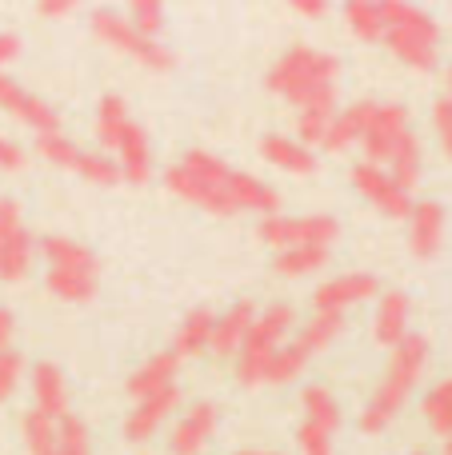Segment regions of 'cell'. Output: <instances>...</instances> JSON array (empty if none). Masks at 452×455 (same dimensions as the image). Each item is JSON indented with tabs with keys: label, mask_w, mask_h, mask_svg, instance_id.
I'll use <instances>...</instances> for the list:
<instances>
[{
	"label": "cell",
	"mask_w": 452,
	"mask_h": 455,
	"mask_svg": "<svg viewBox=\"0 0 452 455\" xmlns=\"http://www.w3.org/2000/svg\"><path fill=\"white\" fill-rule=\"evenodd\" d=\"M253 320H256V304H253V299H237L229 312L213 320V339H208V352L221 355V360L237 355L240 344H245V336H248V328H253Z\"/></svg>",
	"instance_id": "obj_15"
},
{
	"label": "cell",
	"mask_w": 452,
	"mask_h": 455,
	"mask_svg": "<svg viewBox=\"0 0 452 455\" xmlns=\"http://www.w3.org/2000/svg\"><path fill=\"white\" fill-rule=\"evenodd\" d=\"M445 455H452V435H448V440H445Z\"/></svg>",
	"instance_id": "obj_51"
},
{
	"label": "cell",
	"mask_w": 452,
	"mask_h": 455,
	"mask_svg": "<svg viewBox=\"0 0 452 455\" xmlns=\"http://www.w3.org/2000/svg\"><path fill=\"white\" fill-rule=\"evenodd\" d=\"M261 156L269 160V164H277V168H285V172H293V176L317 172V156H312V148H304V144L293 140V136H280V132L264 136V140H261Z\"/></svg>",
	"instance_id": "obj_24"
},
{
	"label": "cell",
	"mask_w": 452,
	"mask_h": 455,
	"mask_svg": "<svg viewBox=\"0 0 452 455\" xmlns=\"http://www.w3.org/2000/svg\"><path fill=\"white\" fill-rule=\"evenodd\" d=\"M445 243V208L437 200H421L408 212V248L416 259H432Z\"/></svg>",
	"instance_id": "obj_14"
},
{
	"label": "cell",
	"mask_w": 452,
	"mask_h": 455,
	"mask_svg": "<svg viewBox=\"0 0 452 455\" xmlns=\"http://www.w3.org/2000/svg\"><path fill=\"white\" fill-rule=\"evenodd\" d=\"M117 168H120V180H133V184H149L152 176V152H149V136H144V128L136 124L133 116H128V124L120 128L117 136Z\"/></svg>",
	"instance_id": "obj_13"
},
{
	"label": "cell",
	"mask_w": 452,
	"mask_h": 455,
	"mask_svg": "<svg viewBox=\"0 0 452 455\" xmlns=\"http://www.w3.org/2000/svg\"><path fill=\"white\" fill-rule=\"evenodd\" d=\"M216 427V403L200 400L189 408V416L173 427V455H200Z\"/></svg>",
	"instance_id": "obj_22"
},
{
	"label": "cell",
	"mask_w": 452,
	"mask_h": 455,
	"mask_svg": "<svg viewBox=\"0 0 452 455\" xmlns=\"http://www.w3.org/2000/svg\"><path fill=\"white\" fill-rule=\"evenodd\" d=\"M293 12L309 16V20H320V16H328V4H325V0H296Z\"/></svg>",
	"instance_id": "obj_47"
},
{
	"label": "cell",
	"mask_w": 452,
	"mask_h": 455,
	"mask_svg": "<svg viewBox=\"0 0 452 455\" xmlns=\"http://www.w3.org/2000/svg\"><path fill=\"white\" fill-rule=\"evenodd\" d=\"M408 312H413V304H408L405 291H384V296L376 299V315H373L376 344L397 347L400 339L408 336Z\"/></svg>",
	"instance_id": "obj_23"
},
{
	"label": "cell",
	"mask_w": 452,
	"mask_h": 455,
	"mask_svg": "<svg viewBox=\"0 0 452 455\" xmlns=\"http://www.w3.org/2000/svg\"><path fill=\"white\" fill-rule=\"evenodd\" d=\"M16 56H20V36H12V32H0V72H4V64H12Z\"/></svg>",
	"instance_id": "obj_45"
},
{
	"label": "cell",
	"mask_w": 452,
	"mask_h": 455,
	"mask_svg": "<svg viewBox=\"0 0 452 455\" xmlns=\"http://www.w3.org/2000/svg\"><path fill=\"white\" fill-rule=\"evenodd\" d=\"M165 188L173 192V196H181V200H189V204L213 212V216H237L240 212V208L229 200V192L216 188V184H208V180H200V176H192L189 168H181V164L165 168Z\"/></svg>",
	"instance_id": "obj_11"
},
{
	"label": "cell",
	"mask_w": 452,
	"mask_h": 455,
	"mask_svg": "<svg viewBox=\"0 0 452 455\" xmlns=\"http://www.w3.org/2000/svg\"><path fill=\"white\" fill-rule=\"evenodd\" d=\"M20 376H24V355L16 352V347H8V352L0 355V403L20 387Z\"/></svg>",
	"instance_id": "obj_41"
},
{
	"label": "cell",
	"mask_w": 452,
	"mask_h": 455,
	"mask_svg": "<svg viewBox=\"0 0 452 455\" xmlns=\"http://www.w3.org/2000/svg\"><path fill=\"white\" fill-rule=\"evenodd\" d=\"M176 368H181V360H176L173 352L149 355V360L128 376V395H133V400H149V395H160V392H168V387H176Z\"/></svg>",
	"instance_id": "obj_20"
},
{
	"label": "cell",
	"mask_w": 452,
	"mask_h": 455,
	"mask_svg": "<svg viewBox=\"0 0 452 455\" xmlns=\"http://www.w3.org/2000/svg\"><path fill=\"white\" fill-rule=\"evenodd\" d=\"M328 264V248H288V251H277L272 267L280 275H312Z\"/></svg>",
	"instance_id": "obj_33"
},
{
	"label": "cell",
	"mask_w": 452,
	"mask_h": 455,
	"mask_svg": "<svg viewBox=\"0 0 452 455\" xmlns=\"http://www.w3.org/2000/svg\"><path fill=\"white\" fill-rule=\"evenodd\" d=\"M28 164V156H24V148L16 140H4L0 136V172H20V168Z\"/></svg>",
	"instance_id": "obj_44"
},
{
	"label": "cell",
	"mask_w": 452,
	"mask_h": 455,
	"mask_svg": "<svg viewBox=\"0 0 452 455\" xmlns=\"http://www.w3.org/2000/svg\"><path fill=\"white\" fill-rule=\"evenodd\" d=\"M301 400H304V419H309V424H317V427H325V432L333 435L336 424H341V408H336V395L328 392L325 384H309Z\"/></svg>",
	"instance_id": "obj_28"
},
{
	"label": "cell",
	"mask_w": 452,
	"mask_h": 455,
	"mask_svg": "<svg viewBox=\"0 0 452 455\" xmlns=\"http://www.w3.org/2000/svg\"><path fill=\"white\" fill-rule=\"evenodd\" d=\"M128 24H133L141 36H149V40H160V28H165V8L157 4V0H136L133 8H128V16H125Z\"/></svg>",
	"instance_id": "obj_39"
},
{
	"label": "cell",
	"mask_w": 452,
	"mask_h": 455,
	"mask_svg": "<svg viewBox=\"0 0 452 455\" xmlns=\"http://www.w3.org/2000/svg\"><path fill=\"white\" fill-rule=\"evenodd\" d=\"M421 411H424V419H429V427L437 435H452V376L448 379H440L437 387H432L429 395H424V403H421Z\"/></svg>",
	"instance_id": "obj_32"
},
{
	"label": "cell",
	"mask_w": 452,
	"mask_h": 455,
	"mask_svg": "<svg viewBox=\"0 0 452 455\" xmlns=\"http://www.w3.org/2000/svg\"><path fill=\"white\" fill-rule=\"evenodd\" d=\"M213 320H216V312H208V307L189 312V315H184V323L176 328L173 347H168V352H173L176 360H192V355L208 352V339H213Z\"/></svg>",
	"instance_id": "obj_25"
},
{
	"label": "cell",
	"mask_w": 452,
	"mask_h": 455,
	"mask_svg": "<svg viewBox=\"0 0 452 455\" xmlns=\"http://www.w3.org/2000/svg\"><path fill=\"white\" fill-rule=\"evenodd\" d=\"M381 12H384V40L397 52V60H405L408 68L429 72L437 64V40H440L437 20L429 12H421V8L405 4V0H384Z\"/></svg>",
	"instance_id": "obj_3"
},
{
	"label": "cell",
	"mask_w": 452,
	"mask_h": 455,
	"mask_svg": "<svg viewBox=\"0 0 452 455\" xmlns=\"http://www.w3.org/2000/svg\"><path fill=\"white\" fill-rule=\"evenodd\" d=\"M328 120H333V112L301 108V116H296V136H301V144H304V148H317V144H325Z\"/></svg>",
	"instance_id": "obj_40"
},
{
	"label": "cell",
	"mask_w": 452,
	"mask_h": 455,
	"mask_svg": "<svg viewBox=\"0 0 452 455\" xmlns=\"http://www.w3.org/2000/svg\"><path fill=\"white\" fill-rule=\"evenodd\" d=\"M344 24H349V32L360 40H384V12H381V4H373V0L344 4Z\"/></svg>",
	"instance_id": "obj_31"
},
{
	"label": "cell",
	"mask_w": 452,
	"mask_h": 455,
	"mask_svg": "<svg viewBox=\"0 0 452 455\" xmlns=\"http://www.w3.org/2000/svg\"><path fill=\"white\" fill-rule=\"evenodd\" d=\"M336 56L317 52V48H288L277 64L269 68V92L280 100H293L296 108H317L333 112L336 108Z\"/></svg>",
	"instance_id": "obj_1"
},
{
	"label": "cell",
	"mask_w": 452,
	"mask_h": 455,
	"mask_svg": "<svg viewBox=\"0 0 452 455\" xmlns=\"http://www.w3.org/2000/svg\"><path fill=\"white\" fill-rule=\"evenodd\" d=\"M36 156H44L48 164H56V168H69V172H77L85 148H77L69 136L56 132V136H36Z\"/></svg>",
	"instance_id": "obj_37"
},
{
	"label": "cell",
	"mask_w": 452,
	"mask_h": 455,
	"mask_svg": "<svg viewBox=\"0 0 452 455\" xmlns=\"http://www.w3.org/2000/svg\"><path fill=\"white\" fill-rule=\"evenodd\" d=\"M432 124H437L440 148H445V156L452 160V104H448V100H437V104H432Z\"/></svg>",
	"instance_id": "obj_43"
},
{
	"label": "cell",
	"mask_w": 452,
	"mask_h": 455,
	"mask_svg": "<svg viewBox=\"0 0 452 455\" xmlns=\"http://www.w3.org/2000/svg\"><path fill=\"white\" fill-rule=\"evenodd\" d=\"M312 360V347L304 344L301 336L293 339V344H280L277 355L269 360V371H264V384H288V379H296L304 371V363Z\"/></svg>",
	"instance_id": "obj_27"
},
{
	"label": "cell",
	"mask_w": 452,
	"mask_h": 455,
	"mask_svg": "<svg viewBox=\"0 0 452 455\" xmlns=\"http://www.w3.org/2000/svg\"><path fill=\"white\" fill-rule=\"evenodd\" d=\"M237 455H280V451H237Z\"/></svg>",
	"instance_id": "obj_49"
},
{
	"label": "cell",
	"mask_w": 452,
	"mask_h": 455,
	"mask_svg": "<svg viewBox=\"0 0 452 455\" xmlns=\"http://www.w3.org/2000/svg\"><path fill=\"white\" fill-rule=\"evenodd\" d=\"M341 224L333 216H264L256 235H261L269 248L288 251V248H328L336 240Z\"/></svg>",
	"instance_id": "obj_5"
},
{
	"label": "cell",
	"mask_w": 452,
	"mask_h": 455,
	"mask_svg": "<svg viewBox=\"0 0 452 455\" xmlns=\"http://www.w3.org/2000/svg\"><path fill=\"white\" fill-rule=\"evenodd\" d=\"M0 108H4L8 116H16L20 124H28L36 136L61 132V116H56V108H48L36 92H24V88L16 84L12 76H4V72H0Z\"/></svg>",
	"instance_id": "obj_10"
},
{
	"label": "cell",
	"mask_w": 452,
	"mask_h": 455,
	"mask_svg": "<svg viewBox=\"0 0 452 455\" xmlns=\"http://www.w3.org/2000/svg\"><path fill=\"white\" fill-rule=\"evenodd\" d=\"M341 328H344V312H317L301 328V339L312 347V355H317L320 347H328L336 336H341Z\"/></svg>",
	"instance_id": "obj_36"
},
{
	"label": "cell",
	"mask_w": 452,
	"mask_h": 455,
	"mask_svg": "<svg viewBox=\"0 0 452 455\" xmlns=\"http://www.w3.org/2000/svg\"><path fill=\"white\" fill-rule=\"evenodd\" d=\"M408 132H413V128H408V112L400 108V104H376L373 124H368V132H365V164L384 168L397 156V148L405 144Z\"/></svg>",
	"instance_id": "obj_9"
},
{
	"label": "cell",
	"mask_w": 452,
	"mask_h": 455,
	"mask_svg": "<svg viewBox=\"0 0 452 455\" xmlns=\"http://www.w3.org/2000/svg\"><path fill=\"white\" fill-rule=\"evenodd\" d=\"M56 455H93V440L80 416H61L56 419Z\"/></svg>",
	"instance_id": "obj_34"
},
{
	"label": "cell",
	"mask_w": 452,
	"mask_h": 455,
	"mask_svg": "<svg viewBox=\"0 0 452 455\" xmlns=\"http://www.w3.org/2000/svg\"><path fill=\"white\" fill-rule=\"evenodd\" d=\"M72 12H77L72 0H44L40 4V16H48V20H61V16H72Z\"/></svg>",
	"instance_id": "obj_46"
},
{
	"label": "cell",
	"mask_w": 452,
	"mask_h": 455,
	"mask_svg": "<svg viewBox=\"0 0 452 455\" xmlns=\"http://www.w3.org/2000/svg\"><path fill=\"white\" fill-rule=\"evenodd\" d=\"M32 256H36V240L20 220V204L0 196V280L16 283L28 275Z\"/></svg>",
	"instance_id": "obj_7"
},
{
	"label": "cell",
	"mask_w": 452,
	"mask_h": 455,
	"mask_svg": "<svg viewBox=\"0 0 452 455\" xmlns=\"http://www.w3.org/2000/svg\"><path fill=\"white\" fill-rule=\"evenodd\" d=\"M445 100L452 104V68H448V96H445Z\"/></svg>",
	"instance_id": "obj_50"
},
{
	"label": "cell",
	"mask_w": 452,
	"mask_h": 455,
	"mask_svg": "<svg viewBox=\"0 0 452 455\" xmlns=\"http://www.w3.org/2000/svg\"><path fill=\"white\" fill-rule=\"evenodd\" d=\"M125 124H128L125 100L117 92L101 96V104H96V140H101V148H117V136Z\"/></svg>",
	"instance_id": "obj_29"
},
{
	"label": "cell",
	"mask_w": 452,
	"mask_h": 455,
	"mask_svg": "<svg viewBox=\"0 0 452 455\" xmlns=\"http://www.w3.org/2000/svg\"><path fill=\"white\" fill-rule=\"evenodd\" d=\"M224 192H229V200L240 208V212H261V216H277L280 212V192L272 188V184L256 180V176L240 172V168H232L229 180H224Z\"/></svg>",
	"instance_id": "obj_19"
},
{
	"label": "cell",
	"mask_w": 452,
	"mask_h": 455,
	"mask_svg": "<svg viewBox=\"0 0 452 455\" xmlns=\"http://www.w3.org/2000/svg\"><path fill=\"white\" fill-rule=\"evenodd\" d=\"M176 403H181V387H168V392H160V395L136 400V403H133V411L125 416V435H128L133 443H144L160 424H165L168 416H173Z\"/></svg>",
	"instance_id": "obj_16"
},
{
	"label": "cell",
	"mask_w": 452,
	"mask_h": 455,
	"mask_svg": "<svg viewBox=\"0 0 452 455\" xmlns=\"http://www.w3.org/2000/svg\"><path fill=\"white\" fill-rule=\"evenodd\" d=\"M32 408L36 411H44L48 419H61V416H69V379H64V371L56 368V363H48V360H40L36 368H32Z\"/></svg>",
	"instance_id": "obj_18"
},
{
	"label": "cell",
	"mask_w": 452,
	"mask_h": 455,
	"mask_svg": "<svg viewBox=\"0 0 452 455\" xmlns=\"http://www.w3.org/2000/svg\"><path fill=\"white\" fill-rule=\"evenodd\" d=\"M296 443H301V455H333V435L309 419L296 427Z\"/></svg>",
	"instance_id": "obj_42"
},
{
	"label": "cell",
	"mask_w": 452,
	"mask_h": 455,
	"mask_svg": "<svg viewBox=\"0 0 452 455\" xmlns=\"http://www.w3.org/2000/svg\"><path fill=\"white\" fill-rule=\"evenodd\" d=\"M373 112H376V100H357V104H349V108L333 112L320 148L325 152H344V148H352L357 140H365L368 124H373Z\"/></svg>",
	"instance_id": "obj_17"
},
{
	"label": "cell",
	"mask_w": 452,
	"mask_h": 455,
	"mask_svg": "<svg viewBox=\"0 0 452 455\" xmlns=\"http://www.w3.org/2000/svg\"><path fill=\"white\" fill-rule=\"evenodd\" d=\"M93 32L104 40V44L117 48V52H125V56H133V60H141L144 68H157V72H168V68H173V52H168L160 40L141 36V32H136L120 12H109V8H104V12H93Z\"/></svg>",
	"instance_id": "obj_6"
},
{
	"label": "cell",
	"mask_w": 452,
	"mask_h": 455,
	"mask_svg": "<svg viewBox=\"0 0 452 455\" xmlns=\"http://www.w3.org/2000/svg\"><path fill=\"white\" fill-rule=\"evenodd\" d=\"M24 443H28V455H56V419L32 408L24 416Z\"/></svg>",
	"instance_id": "obj_35"
},
{
	"label": "cell",
	"mask_w": 452,
	"mask_h": 455,
	"mask_svg": "<svg viewBox=\"0 0 452 455\" xmlns=\"http://www.w3.org/2000/svg\"><path fill=\"white\" fill-rule=\"evenodd\" d=\"M424 363H429V339L416 336V331H408V336L392 347L389 371H384V379L376 384L373 400H368L365 411H360V432L376 435V432H384V427L397 419V411L405 408L408 392H413L416 379H421Z\"/></svg>",
	"instance_id": "obj_2"
},
{
	"label": "cell",
	"mask_w": 452,
	"mask_h": 455,
	"mask_svg": "<svg viewBox=\"0 0 452 455\" xmlns=\"http://www.w3.org/2000/svg\"><path fill=\"white\" fill-rule=\"evenodd\" d=\"M40 256H44L48 267H56V272H80V275L101 272L96 251L85 248L80 240H69V235H44V240H40Z\"/></svg>",
	"instance_id": "obj_21"
},
{
	"label": "cell",
	"mask_w": 452,
	"mask_h": 455,
	"mask_svg": "<svg viewBox=\"0 0 452 455\" xmlns=\"http://www.w3.org/2000/svg\"><path fill=\"white\" fill-rule=\"evenodd\" d=\"M12 312H8V307H0V355L8 352V347H12Z\"/></svg>",
	"instance_id": "obj_48"
},
{
	"label": "cell",
	"mask_w": 452,
	"mask_h": 455,
	"mask_svg": "<svg viewBox=\"0 0 452 455\" xmlns=\"http://www.w3.org/2000/svg\"><path fill=\"white\" fill-rule=\"evenodd\" d=\"M384 172H389L392 180H397L400 188L413 196V188L421 184V172H424V152H421V140H416L413 132L405 136V144L397 148V156L389 160V168H384Z\"/></svg>",
	"instance_id": "obj_26"
},
{
	"label": "cell",
	"mask_w": 452,
	"mask_h": 455,
	"mask_svg": "<svg viewBox=\"0 0 452 455\" xmlns=\"http://www.w3.org/2000/svg\"><path fill=\"white\" fill-rule=\"evenodd\" d=\"M413 455H424V451H413Z\"/></svg>",
	"instance_id": "obj_52"
},
{
	"label": "cell",
	"mask_w": 452,
	"mask_h": 455,
	"mask_svg": "<svg viewBox=\"0 0 452 455\" xmlns=\"http://www.w3.org/2000/svg\"><path fill=\"white\" fill-rule=\"evenodd\" d=\"M44 283H48V291H52L56 299H69V304H85V299L96 296V275L56 272V267H48Z\"/></svg>",
	"instance_id": "obj_30"
},
{
	"label": "cell",
	"mask_w": 452,
	"mask_h": 455,
	"mask_svg": "<svg viewBox=\"0 0 452 455\" xmlns=\"http://www.w3.org/2000/svg\"><path fill=\"white\" fill-rule=\"evenodd\" d=\"M293 304H269L264 312H256L253 328H248L245 344L237 352V379L245 387L264 384V371H269V360L277 355V347L285 344V336L293 331Z\"/></svg>",
	"instance_id": "obj_4"
},
{
	"label": "cell",
	"mask_w": 452,
	"mask_h": 455,
	"mask_svg": "<svg viewBox=\"0 0 452 455\" xmlns=\"http://www.w3.org/2000/svg\"><path fill=\"white\" fill-rule=\"evenodd\" d=\"M77 176H85V180L101 184V188H112V184H120V168L112 156H101V152H85L77 164Z\"/></svg>",
	"instance_id": "obj_38"
},
{
	"label": "cell",
	"mask_w": 452,
	"mask_h": 455,
	"mask_svg": "<svg viewBox=\"0 0 452 455\" xmlns=\"http://www.w3.org/2000/svg\"><path fill=\"white\" fill-rule=\"evenodd\" d=\"M376 275L368 272H344V275H333L325 280L317 291H312V304L317 312H344V307L360 304V299H373L376 296Z\"/></svg>",
	"instance_id": "obj_12"
},
{
	"label": "cell",
	"mask_w": 452,
	"mask_h": 455,
	"mask_svg": "<svg viewBox=\"0 0 452 455\" xmlns=\"http://www.w3.org/2000/svg\"><path fill=\"white\" fill-rule=\"evenodd\" d=\"M352 188H357L376 212L389 216V220H408V212H413V196L376 164H365V160H360V164L352 168Z\"/></svg>",
	"instance_id": "obj_8"
}]
</instances>
